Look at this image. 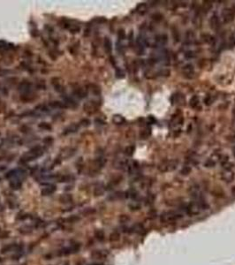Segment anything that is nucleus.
Returning a JSON list of instances; mask_svg holds the SVG:
<instances>
[{"label":"nucleus","mask_w":235,"mask_h":265,"mask_svg":"<svg viewBox=\"0 0 235 265\" xmlns=\"http://www.w3.org/2000/svg\"><path fill=\"white\" fill-rule=\"evenodd\" d=\"M49 106L52 107V108H63V107H66V105L64 104V103H61V102H51L49 103Z\"/></svg>","instance_id":"30"},{"label":"nucleus","mask_w":235,"mask_h":265,"mask_svg":"<svg viewBox=\"0 0 235 265\" xmlns=\"http://www.w3.org/2000/svg\"><path fill=\"white\" fill-rule=\"evenodd\" d=\"M182 217V214L177 211H166L161 214L160 221L164 224H171L176 222L178 219Z\"/></svg>","instance_id":"1"},{"label":"nucleus","mask_w":235,"mask_h":265,"mask_svg":"<svg viewBox=\"0 0 235 265\" xmlns=\"http://www.w3.org/2000/svg\"><path fill=\"white\" fill-rule=\"evenodd\" d=\"M104 193V188L102 187V186H98L96 187L95 190H94V194L96 196H100V195H103Z\"/></svg>","instance_id":"28"},{"label":"nucleus","mask_w":235,"mask_h":265,"mask_svg":"<svg viewBox=\"0 0 235 265\" xmlns=\"http://www.w3.org/2000/svg\"><path fill=\"white\" fill-rule=\"evenodd\" d=\"M211 6H212V5L209 3V2H207V3H205L204 5H203V9L205 10V11L208 12L210 8H211Z\"/></svg>","instance_id":"43"},{"label":"nucleus","mask_w":235,"mask_h":265,"mask_svg":"<svg viewBox=\"0 0 235 265\" xmlns=\"http://www.w3.org/2000/svg\"><path fill=\"white\" fill-rule=\"evenodd\" d=\"M91 255L95 259H104L106 257L107 254L104 252V250H95L92 252Z\"/></svg>","instance_id":"13"},{"label":"nucleus","mask_w":235,"mask_h":265,"mask_svg":"<svg viewBox=\"0 0 235 265\" xmlns=\"http://www.w3.org/2000/svg\"><path fill=\"white\" fill-rule=\"evenodd\" d=\"M202 39H204V41L208 43H211L214 42L213 36H211V35H209V34H207V35H202Z\"/></svg>","instance_id":"32"},{"label":"nucleus","mask_w":235,"mask_h":265,"mask_svg":"<svg viewBox=\"0 0 235 265\" xmlns=\"http://www.w3.org/2000/svg\"><path fill=\"white\" fill-rule=\"evenodd\" d=\"M104 49L105 50L108 52V53H110L111 52V50H112V45H111V42L109 38H105L104 39Z\"/></svg>","instance_id":"25"},{"label":"nucleus","mask_w":235,"mask_h":265,"mask_svg":"<svg viewBox=\"0 0 235 265\" xmlns=\"http://www.w3.org/2000/svg\"><path fill=\"white\" fill-rule=\"evenodd\" d=\"M234 12L232 11L231 9L224 8L223 12H222V19H223L224 23H230V22H232L234 20Z\"/></svg>","instance_id":"5"},{"label":"nucleus","mask_w":235,"mask_h":265,"mask_svg":"<svg viewBox=\"0 0 235 265\" xmlns=\"http://www.w3.org/2000/svg\"><path fill=\"white\" fill-rule=\"evenodd\" d=\"M150 135V132L149 130H143L141 132V138L142 139H147L148 136Z\"/></svg>","instance_id":"37"},{"label":"nucleus","mask_w":235,"mask_h":265,"mask_svg":"<svg viewBox=\"0 0 235 265\" xmlns=\"http://www.w3.org/2000/svg\"><path fill=\"white\" fill-rule=\"evenodd\" d=\"M173 101L177 104L179 105H184L186 103V99H185V97L181 94H178V95H174L173 97Z\"/></svg>","instance_id":"16"},{"label":"nucleus","mask_w":235,"mask_h":265,"mask_svg":"<svg viewBox=\"0 0 235 265\" xmlns=\"http://www.w3.org/2000/svg\"><path fill=\"white\" fill-rule=\"evenodd\" d=\"M181 210L184 211L186 214L189 215V216H195V215H198L200 212H201V208L199 204L197 203L196 201H193L191 202L187 203V204H185L181 207Z\"/></svg>","instance_id":"3"},{"label":"nucleus","mask_w":235,"mask_h":265,"mask_svg":"<svg viewBox=\"0 0 235 265\" xmlns=\"http://www.w3.org/2000/svg\"><path fill=\"white\" fill-rule=\"evenodd\" d=\"M199 103H200L199 98H198V97H196V96L193 97L191 98V100H190V105H191L192 107H194V108L197 107V106L199 105Z\"/></svg>","instance_id":"29"},{"label":"nucleus","mask_w":235,"mask_h":265,"mask_svg":"<svg viewBox=\"0 0 235 265\" xmlns=\"http://www.w3.org/2000/svg\"><path fill=\"white\" fill-rule=\"evenodd\" d=\"M21 180L20 179H17V178H14V179H12V180L10 181V187H11L12 189L17 190L20 189L21 187Z\"/></svg>","instance_id":"14"},{"label":"nucleus","mask_w":235,"mask_h":265,"mask_svg":"<svg viewBox=\"0 0 235 265\" xmlns=\"http://www.w3.org/2000/svg\"><path fill=\"white\" fill-rule=\"evenodd\" d=\"M16 248H17L16 244H13V243L8 244V245H6V246H5V247H3V248H2V249H1V253H2V254H6V253L10 252V251H12L13 249Z\"/></svg>","instance_id":"20"},{"label":"nucleus","mask_w":235,"mask_h":265,"mask_svg":"<svg viewBox=\"0 0 235 265\" xmlns=\"http://www.w3.org/2000/svg\"><path fill=\"white\" fill-rule=\"evenodd\" d=\"M227 44L229 45L230 48H233V46H235V38L234 36H231V37L228 39V43Z\"/></svg>","instance_id":"39"},{"label":"nucleus","mask_w":235,"mask_h":265,"mask_svg":"<svg viewBox=\"0 0 235 265\" xmlns=\"http://www.w3.org/2000/svg\"><path fill=\"white\" fill-rule=\"evenodd\" d=\"M118 35H119V39H120V40H123V39H125V37H126V33H125V31H124L123 29H120V30H119Z\"/></svg>","instance_id":"41"},{"label":"nucleus","mask_w":235,"mask_h":265,"mask_svg":"<svg viewBox=\"0 0 235 265\" xmlns=\"http://www.w3.org/2000/svg\"><path fill=\"white\" fill-rule=\"evenodd\" d=\"M120 239V232H118V231H113L112 233L110 234L109 239L110 241H111V242L118 241Z\"/></svg>","instance_id":"23"},{"label":"nucleus","mask_w":235,"mask_h":265,"mask_svg":"<svg viewBox=\"0 0 235 265\" xmlns=\"http://www.w3.org/2000/svg\"><path fill=\"white\" fill-rule=\"evenodd\" d=\"M178 166V162L174 160H170V161H165L163 162L158 166V169L160 172L162 173H167V172H172L174 171L175 169Z\"/></svg>","instance_id":"4"},{"label":"nucleus","mask_w":235,"mask_h":265,"mask_svg":"<svg viewBox=\"0 0 235 265\" xmlns=\"http://www.w3.org/2000/svg\"><path fill=\"white\" fill-rule=\"evenodd\" d=\"M74 95H75L78 98H80V99L86 97L87 95V89L84 88H77L76 90L74 91Z\"/></svg>","instance_id":"15"},{"label":"nucleus","mask_w":235,"mask_h":265,"mask_svg":"<svg viewBox=\"0 0 235 265\" xmlns=\"http://www.w3.org/2000/svg\"><path fill=\"white\" fill-rule=\"evenodd\" d=\"M147 10H148V6L146 4H140L136 8V12L140 14H144Z\"/></svg>","instance_id":"26"},{"label":"nucleus","mask_w":235,"mask_h":265,"mask_svg":"<svg viewBox=\"0 0 235 265\" xmlns=\"http://www.w3.org/2000/svg\"><path fill=\"white\" fill-rule=\"evenodd\" d=\"M4 109H5V104L3 103V102H1V101H0V111H2Z\"/></svg>","instance_id":"46"},{"label":"nucleus","mask_w":235,"mask_h":265,"mask_svg":"<svg viewBox=\"0 0 235 265\" xmlns=\"http://www.w3.org/2000/svg\"><path fill=\"white\" fill-rule=\"evenodd\" d=\"M233 115H234V116H235V108L233 109Z\"/></svg>","instance_id":"49"},{"label":"nucleus","mask_w":235,"mask_h":265,"mask_svg":"<svg viewBox=\"0 0 235 265\" xmlns=\"http://www.w3.org/2000/svg\"><path fill=\"white\" fill-rule=\"evenodd\" d=\"M130 208H131L132 211H137V210L140 209V204L134 202V204H130Z\"/></svg>","instance_id":"44"},{"label":"nucleus","mask_w":235,"mask_h":265,"mask_svg":"<svg viewBox=\"0 0 235 265\" xmlns=\"http://www.w3.org/2000/svg\"><path fill=\"white\" fill-rule=\"evenodd\" d=\"M81 248V246L80 244H74L71 246L70 248H67L64 249L63 250V254H73V253H76Z\"/></svg>","instance_id":"11"},{"label":"nucleus","mask_w":235,"mask_h":265,"mask_svg":"<svg viewBox=\"0 0 235 265\" xmlns=\"http://www.w3.org/2000/svg\"><path fill=\"white\" fill-rule=\"evenodd\" d=\"M59 79H58V78L52 79V84H53V86H54L55 89H56L58 92H63V91H64V86L61 84L60 81H59Z\"/></svg>","instance_id":"17"},{"label":"nucleus","mask_w":235,"mask_h":265,"mask_svg":"<svg viewBox=\"0 0 235 265\" xmlns=\"http://www.w3.org/2000/svg\"><path fill=\"white\" fill-rule=\"evenodd\" d=\"M95 237L96 239L98 240V241H104V239H105V234H104V232L103 230H96L95 232Z\"/></svg>","instance_id":"24"},{"label":"nucleus","mask_w":235,"mask_h":265,"mask_svg":"<svg viewBox=\"0 0 235 265\" xmlns=\"http://www.w3.org/2000/svg\"><path fill=\"white\" fill-rule=\"evenodd\" d=\"M209 24H210V27L213 29H218L219 27V19L218 18V16L214 15V16L211 17V19L209 21Z\"/></svg>","instance_id":"19"},{"label":"nucleus","mask_w":235,"mask_h":265,"mask_svg":"<svg viewBox=\"0 0 235 265\" xmlns=\"http://www.w3.org/2000/svg\"><path fill=\"white\" fill-rule=\"evenodd\" d=\"M221 178L225 182H232L234 179V173L231 169H224V171L221 174Z\"/></svg>","instance_id":"7"},{"label":"nucleus","mask_w":235,"mask_h":265,"mask_svg":"<svg viewBox=\"0 0 235 265\" xmlns=\"http://www.w3.org/2000/svg\"><path fill=\"white\" fill-rule=\"evenodd\" d=\"M190 173H191V167H189V166H184L181 171V173L182 175H188Z\"/></svg>","instance_id":"36"},{"label":"nucleus","mask_w":235,"mask_h":265,"mask_svg":"<svg viewBox=\"0 0 235 265\" xmlns=\"http://www.w3.org/2000/svg\"><path fill=\"white\" fill-rule=\"evenodd\" d=\"M182 121H183V119L181 118V116L174 117L172 119V125H181L182 124Z\"/></svg>","instance_id":"31"},{"label":"nucleus","mask_w":235,"mask_h":265,"mask_svg":"<svg viewBox=\"0 0 235 265\" xmlns=\"http://www.w3.org/2000/svg\"><path fill=\"white\" fill-rule=\"evenodd\" d=\"M30 89H31V84L27 81L21 82V85L19 86V90L21 91L22 93H24V94H28L30 92Z\"/></svg>","instance_id":"10"},{"label":"nucleus","mask_w":235,"mask_h":265,"mask_svg":"<svg viewBox=\"0 0 235 265\" xmlns=\"http://www.w3.org/2000/svg\"><path fill=\"white\" fill-rule=\"evenodd\" d=\"M59 201L62 203H68V202H71L73 201V197H72L71 195H63L60 196Z\"/></svg>","instance_id":"27"},{"label":"nucleus","mask_w":235,"mask_h":265,"mask_svg":"<svg viewBox=\"0 0 235 265\" xmlns=\"http://www.w3.org/2000/svg\"><path fill=\"white\" fill-rule=\"evenodd\" d=\"M89 265H102L101 263H92V264H89Z\"/></svg>","instance_id":"48"},{"label":"nucleus","mask_w":235,"mask_h":265,"mask_svg":"<svg viewBox=\"0 0 235 265\" xmlns=\"http://www.w3.org/2000/svg\"><path fill=\"white\" fill-rule=\"evenodd\" d=\"M43 154H44L43 149L41 147H35V148L32 149L31 150L27 152L22 157L21 160L23 162H30V161H33L35 159L41 157V156H43Z\"/></svg>","instance_id":"2"},{"label":"nucleus","mask_w":235,"mask_h":265,"mask_svg":"<svg viewBox=\"0 0 235 265\" xmlns=\"http://www.w3.org/2000/svg\"><path fill=\"white\" fill-rule=\"evenodd\" d=\"M79 127H80V125L78 124L71 125H69L67 128L65 129V131L63 132V135H69V134H73V133H75V132H77L79 130Z\"/></svg>","instance_id":"12"},{"label":"nucleus","mask_w":235,"mask_h":265,"mask_svg":"<svg viewBox=\"0 0 235 265\" xmlns=\"http://www.w3.org/2000/svg\"><path fill=\"white\" fill-rule=\"evenodd\" d=\"M8 49V46H7V43L4 42V45H2V43L0 42V52H3L6 50Z\"/></svg>","instance_id":"42"},{"label":"nucleus","mask_w":235,"mask_h":265,"mask_svg":"<svg viewBox=\"0 0 235 265\" xmlns=\"http://www.w3.org/2000/svg\"><path fill=\"white\" fill-rule=\"evenodd\" d=\"M232 192H233V194H234L235 195V187L233 188V190H232Z\"/></svg>","instance_id":"47"},{"label":"nucleus","mask_w":235,"mask_h":265,"mask_svg":"<svg viewBox=\"0 0 235 265\" xmlns=\"http://www.w3.org/2000/svg\"><path fill=\"white\" fill-rule=\"evenodd\" d=\"M67 28H68L72 33H78L80 31V27L77 26V25H71V24H70V25L67 27Z\"/></svg>","instance_id":"34"},{"label":"nucleus","mask_w":235,"mask_h":265,"mask_svg":"<svg viewBox=\"0 0 235 265\" xmlns=\"http://www.w3.org/2000/svg\"><path fill=\"white\" fill-rule=\"evenodd\" d=\"M112 122L116 125H122L126 122V119H124V117H122L121 115H114L112 118Z\"/></svg>","instance_id":"21"},{"label":"nucleus","mask_w":235,"mask_h":265,"mask_svg":"<svg viewBox=\"0 0 235 265\" xmlns=\"http://www.w3.org/2000/svg\"><path fill=\"white\" fill-rule=\"evenodd\" d=\"M75 150L72 148H66V149H64L62 151H61V156L63 158H67V157H72L73 154H74Z\"/></svg>","instance_id":"18"},{"label":"nucleus","mask_w":235,"mask_h":265,"mask_svg":"<svg viewBox=\"0 0 235 265\" xmlns=\"http://www.w3.org/2000/svg\"><path fill=\"white\" fill-rule=\"evenodd\" d=\"M182 73L186 76V78H192L195 73V69L194 66L191 64H187L185 66H183L182 68Z\"/></svg>","instance_id":"8"},{"label":"nucleus","mask_w":235,"mask_h":265,"mask_svg":"<svg viewBox=\"0 0 235 265\" xmlns=\"http://www.w3.org/2000/svg\"><path fill=\"white\" fill-rule=\"evenodd\" d=\"M44 141L45 142V143L51 144V143L53 142V139H52V137H46V138L44 140Z\"/></svg>","instance_id":"45"},{"label":"nucleus","mask_w":235,"mask_h":265,"mask_svg":"<svg viewBox=\"0 0 235 265\" xmlns=\"http://www.w3.org/2000/svg\"><path fill=\"white\" fill-rule=\"evenodd\" d=\"M134 146H128L125 149V154L126 156H129V157L134 154Z\"/></svg>","instance_id":"33"},{"label":"nucleus","mask_w":235,"mask_h":265,"mask_svg":"<svg viewBox=\"0 0 235 265\" xmlns=\"http://www.w3.org/2000/svg\"><path fill=\"white\" fill-rule=\"evenodd\" d=\"M105 163H106V159L105 158H104V157H98L95 161V166L97 169H101V168L104 167Z\"/></svg>","instance_id":"22"},{"label":"nucleus","mask_w":235,"mask_h":265,"mask_svg":"<svg viewBox=\"0 0 235 265\" xmlns=\"http://www.w3.org/2000/svg\"><path fill=\"white\" fill-rule=\"evenodd\" d=\"M194 39H195V35H194V34H192L191 32H188L187 34H186V41L187 42H193L194 41Z\"/></svg>","instance_id":"40"},{"label":"nucleus","mask_w":235,"mask_h":265,"mask_svg":"<svg viewBox=\"0 0 235 265\" xmlns=\"http://www.w3.org/2000/svg\"><path fill=\"white\" fill-rule=\"evenodd\" d=\"M119 220H120V222L121 224H126V223H127L130 220V217L127 216V215H121V216H120V218H119Z\"/></svg>","instance_id":"35"},{"label":"nucleus","mask_w":235,"mask_h":265,"mask_svg":"<svg viewBox=\"0 0 235 265\" xmlns=\"http://www.w3.org/2000/svg\"><path fill=\"white\" fill-rule=\"evenodd\" d=\"M39 127H40V128H42V129H45V130L51 129V126H50L48 123H45V122H44V123H41V124L39 125Z\"/></svg>","instance_id":"38"},{"label":"nucleus","mask_w":235,"mask_h":265,"mask_svg":"<svg viewBox=\"0 0 235 265\" xmlns=\"http://www.w3.org/2000/svg\"><path fill=\"white\" fill-rule=\"evenodd\" d=\"M55 191H56V187L54 185H48L41 190V194L44 196H46V195H52Z\"/></svg>","instance_id":"9"},{"label":"nucleus","mask_w":235,"mask_h":265,"mask_svg":"<svg viewBox=\"0 0 235 265\" xmlns=\"http://www.w3.org/2000/svg\"><path fill=\"white\" fill-rule=\"evenodd\" d=\"M98 102H95V101H91V102H87L84 105H83V110L88 114H93L97 108H98Z\"/></svg>","instance_id":"6"}]
</instances>
